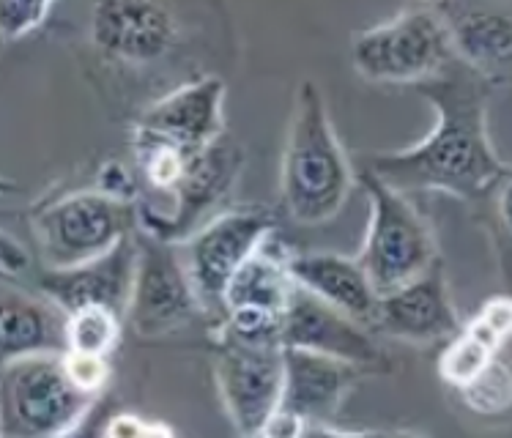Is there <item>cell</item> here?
Listing matches in <instances>:
<instances>
[{
  "label": "cell",
  "instance_id": "6da1fadb",
  "mask_svg": "<svg viewBox=\"0 0 512 438\" xmlns=\"http://www.w3.org/2000/svg\"><path fill=\"white\" fill-rule=\"evenodd\" d=\"M414 88L436 110V126L430 135L417 146L362 154L356 162L403 195L433 189L477 200L504 187L512 176V165L493 151L485 124L491 80L455 61Z\"/></svg>",
  "mask_w": 512,
  "mask_h": 438
},
{
  "label": "cell",
  "instance_id": "7a4b0ae2",
  "mask_svg": "<svg viewBox=\"0 0 512 438\" xmlns=\"http://www.w3.org/2000/svg\"><path fill=\"white\" fill-rule=\"evenodd\" d=\"M354 178L356 167L337 140L321 85L302 80L293 94L280 173L285 209L302 225H324L343 209Z\"/></svg>",
  "mask_w": 512,
  "mask_h": 438
},
{
  "label": "cell",
  "instance_id": "3957f363",
  "mask_svg": "<svg viewBox=\"0 0 512 438\" xmlns=\"http://www.w3.org/2000/svg\"><path fill=\"white\" fill-rule=\"evenodd\" d=\"M354 167L356 181L370 200V222L359 263L365 266L378 296H389L436 266L441 261L439 250L425 217L403 192L387 187L365 165L356 162Z\"/></svg>",
  "mask_w": 512,
  "mask_h": 438
},
{
  "label": "cell",
  "instance_id": "277c9868",
  "mask_svg": "<svg viewBox=\"0 0 512 438\" xmlns=\"http://www.w3.org/2000/svg\"><path fill=\"white\" fill-rule=\"evenodd\" d=\"M140 230L137 200L80 189L33 211V233L42 250L44 269H72L96 261Z\"/></svg>",
  "mask_w": 512,
  "mask_h": 438
},
{
  "label": "cell",
  "instance_id": "5b68a950",
  "mask_svg": "<svg viewBox=\"0 0 512 438\" xmlns=\"http://www.w3.org/2000/svg\"><path fill=\"white\" fill-rule=\"evenodd\" d=\"M351 61L370 83L417 85L458 58L436 6H408L398 17L356 33Z\"/></svg>",
  "mask_w": 512,
  "mask_h": 438
},
{
  "label": "cell",
  "instance_id": "8992f818",
  "mask_svg": "<svg viewBox=\"0 0 512 438\" xmlns=\"http://www.w3.org/2000/svg\"><path fill=\"white\" fill-rule=\"evenodd\" d=\"M96 397L83 395L63 370V356H31L3 365V438H58Z\"/></svg>",
  "mask_w": 512,
  "mask_h": 438
},
{
  "label": "cell",
  "instance_id": "52a82bcc",
  "mask_svg": "<svg viewBox=\"0 0 512 438\" xmlns=\"http://www.w3.org/2000/svg\"><path fill=\"white\" fill-rule=\"evenodd\" d=\"M244 167V148L236 137L225 135L214 140L206 151L192 159L176 189L162 198H140V230L159 241L176 244L198 233L200 219L206 217L233 187Z\"/></svg>",
  "mask_w": 512,
  "mask_h": 438
},
{
  "label": "cell",
  "instance_id": "ba28073f",
  "mask_svg": "<svg viewBox=\"0 0 512 438\" xmlns=\"http://www.w3.org/2000/svg\"><path fill=\"white\" fill-rule=\"evenodd\" d=\"M274 228L272 211L244 206L211 217L184 241V263L203 307H222L233 277L261 250Z\"/></svg>",
  "mask_w": 512,
  "mask_h": 438
},
{
  "label": "cell",
  "instance_id": "9c48e42d",
  "mask_svg": "<svg viewBox=\"0 0 512 438\" xmlns=\"http://www.w3.org/2000/svg\"><path fill=\"white\" fill-rule=\"evenodd\" d=\"M222 102L225 83L220 77H200L170 91L137 118L132 129V154L176 151L184 157H198L200 151L225 135Z\"/></svg>",
  "mask_w": 512,
  "mask_h": 438
},
{
  "label": "cell",
  "instance_id": "30bf717a",
  "mask_svg": "<svg viewBox=\"0 0 512 438\" xmlns=\"http://www.w3.org/2000/svg\"><path fill=\"white\" fill-rule=\"evenodd\" d=\"M137 274L126 321L143 337H157L189 324L198 310L200 296L192 285L184 258L168 241H159L137 230Z\"/></svg>",
  "mask_w": 512,
  "mask_h": 438
},
{
  "label": "cell",
  "instance_id": "8fae6325",
  "mask_svg": "<svg viewBox=\"0 0 512 438\" xmlns=\"http://www.w3.org/2000/svg\"><path fill=\"white\" fill-rule=\"evenodd\" d=\"M217 386L228 417L241 436H258L277 408L283 406L285 348L217 340Z\"/></svg>",
  "mask_w": 512,
  "mask_h": 438
},
{
  "label": "cell",
  "instance_id": "7c38bea8",
  "mask_svg": "<svg viewBox=\"0 0 512 438\" xmlns=\"http://www.w3.org/2000/svg\"><path fill=\"white\" fill-rule=\"evenodd\" d=\"M137 233L124 239L96 261L72 269H44L39 274V291L50 302L72 315L83 307H110L126 321L137 274Z\"/></svg>",
  "mask_w": 512,
  "mask_h": 438
},
{
  "label": "cell",
  "instance_id": "4fadbf2b",
  "mask_svg": "<svg viewBox=\"0 0 512 438\" xmlns=\"http://www.w3.org/2000/svg\"><path fill=\"white\" fill-rule=\"evenodd\" d=\"M178 25L159 3L105 0L91 11V42L107 61L146 66L176 47Z\"/></svg>",
  "mask_w": 512,
  "mask_h": 438
},
{
  "label": "cell",
  "instance_id": "5bb4252c",
  "mask_svg": "<svg viewBox=\"0 0 512 438\" xmlns=\"http://www.w3.org/2000/svg\"><path fill=\"white\" fill-rule=\"evenodd\" d=\"M283 343L285 348L335 356L367 370L384 365V354L373 340V334L367 332V326L335 310L332 304L321 302L318 296L307 293L299 285L285 310Z\"/></svg>",
  "mask_w": 512,
  "mask_h": 438
},
{
  "label": "cell",
  "instance_id": "9a60e30c",
  "mask_svg": "<svg viewBox=\"0 0 512 438\" xmlns=\"http://www.w3.org/2000/svg\"><path fill=\"white\" fill-rule=\"evenodd\" d=\"M376 329L408 343H439L460 334V321L452 307L447 274L441 261L408 282L406 288L381 296Z\"/></svg>",
  "mask_w": 512,
  "mask_h": 438
},
{
  "label": "cell",
  "instance_id": "2e32d148",
  "mask_svg": "<svg viewBox=\"0 0 512 438\" xmlns=\"http://www.w3.org/2000/svg\"><path fill=\"white\" fill-rule=\"evenodd\" d=\"M436 11L463 66L491 83L512 74V14L480 3H439Z\"/></svg>",
  "mask_w": 512,
  "mask_h": 438
},
{
  "label": "cell",
  "instance_id": "e0dca14e",
  "mask_svg": "<svg viewBox=\"0 0 512 438\" xmlns=\"http://www.w3.org/2000/svg\"><path fill=\"white\" fill-rule=\"evenodd\" d=\"M365 373L367 367L351 365L335 356L285 348L283 406L296 411L310 425H326Z\"/></svg>",
  "mask_w": 512,
  "mask_h": 438
},
{
  "label": "cell",
  "instance_id": "ac0fdd59",
  "mask_svg": "<svg viewBox=\"0 0 512 438\" xmlns=\"http://www.w3.org/2000/svg\"><path fill=\"white\" fill-rule=\"evenodd\" d=\"M288 269L299 288L332 304L362 326H376L381 296L359 258H345L335 252H302L288 255Z\"/></svg>",
  "mask_w": 512,
  "mask_h": 438
},
{
  "label": "cell",
  "instance_id": "d6986e66",
  "mask_svg": "<svg viewBox=\"0 0 512 438\" xmlns=\"http://www.w3.org/2000/svg\"><path fill=\"white\" fill-rule=\"evenodd\" d=\"M3 365L69 351V315L47 296L3 288Z\"/></svg>",
  "mask_w": 512,
  "mask_h": 438
},
{
  "label": "cell",
  "instance_id": "ffe728a7",
  "mask_svg": "<svg viewBox=\"0 0 512 438\" xmlns=\"http://www.w3.org/2000/svg\"><path fill=\"white\" fill-rule=\"evenodd\" d=\"M293 291H296V282L288 269V258L274 255L266 239V244L241 266L239 274L228 285L222 310L228 313L239 307H261V310L285 315Z\"/></svg>",
  "mask_w": 512,
  "mask_h": 438
},
{
  "label": "cell",
  "instance_id": "44dd1931",
  "mask_svg": "<svg viewBox=\"0 0 512 438\" xmlns=\"http://www.w3.org/2000/svg\"><path fill=\"white\" fill-rule=\"evenodd\" d=\"M496 354L499 351L480 340L471 329H460V334L452 337L444 354L439 356V376L455 389H463L491 367Z\"/></svg>",
  "mask_w": 512,
  "mask_h": 438
},
{
  "label": "cell",
  "instance_id": "7402d4cb",
  "mask_svg": "<svg viewBox=\"0 0 512 438\" xmlns=\"http://www.w3.org/2000/svg\"><path fill=\"white\" fill-rule=\"evenodd\" d=\"M124 318L110 307H83L69 315V351L107 356L121 340Z\"/></svg>",
  "mask_w": 512,
  "mask_h": 438
},
{
  "label": "cell",
  "instance_id": "603a6c76",
  "mask_svg": "<svg viewBox=\"0 0 512 438\" xmlns=\"http://www.w3.org/2000/svg\"><path fill=\"white\" fill-rule=\"evenodd\" d=\"M283 318L285 315L261 307L228 310L220 326V340L252 345V348H285Z\"/></svg>",
  "mask_w": 512,
  "mask_h": 438
},
{
  "label": "cell",
  "instance_id": "cb8c5ba5",
  "mask_svg": "<svg viewBox=\"0 0 512 438\" xmlns=\"http://www.w3.org/2000/svg\"><path fill=\"white\" fill-rule=\"evenodd\" d=\"M458 392L463 397V403L474 414L499 417V414L512 408V367L496 356L485 373H480L471 384H466Z\"/></svg>",
  "mask_w": 512,
  "mask_h": 438
},
{
  "label": "cell",
  "instance_id": "d4e9b609",
  "mask_svg": "<svg viewBox=\"0 0 512 438\" xmlns=\"http://www.w3.org/2000/svg\"><path fill=\"white\" fill-rule=\"evenodd\" d=\"M63 370H66L69 381L88 397L105 395L110 386V373H113L107 356L77 354V351L63 354Z\"/></svg>",
  "mask_w": 512,
  "mask_h": 438
},
{
  "label": "cell",
  "instance_id": "484cf974",
  "mask_svg": "<svg viewBox=\"0 0 512 438\" xmlns=\"http://www.w3.org/2000/svg\"><path fill=\"white\" fill-rule=\"evenodd\" d=\"M466 329L477 334L480 340L491 345V348H502L512 337V299L510 296H493L482 304L477 318L471 321Z\"/></svg>",
  "mask_w": 512,
  "mask_h": 438
},
{
  "label": "cell",
  "instance_id": "4316f807",
  "mask_svg": "<svg viewBox=\"0 0 512 438\" xmlns=\"http://www.w3.org/2000/svg\"><path fill=\"white\" fill-rule=\"evenodd\" d=\"M53 11V3H42V0H31V3H22V0H6L0 6V33L6 42L22 39L36 28H42L47 17Z\"/></svg>",
  "mask_w": 512,
  "mask_h": 438
},
{
  "label": "cell",
  "instance_id": "83f0119b",
  "mask_svg": "<svg viewBox=\"0 0 512 438\" xmlns=\"http://www.w3.org/2000/svg\"><path fill=\"white\" fill-rule=\"evenodd\" d=\"M118 417V400L107 389L105 395H99L85 408V414L72 428H66L58 438H110V428H113V419Z\"/></svg>",
  "mask_w": 512,
  "mask_h": 438
},
{
  "label": "cell",
  "instance_id": "f1b7e54d",
  "mask_svg": "<svg viewBox=\"0 0 512 438\" xmlns=\"http://www.w3.org/2000/svg\"><path fill=\"white\" fill-rule=\"evenodd\" d=\"M105 195H113V198L121 200H137V178L132 176V170L124 167L121 162H107L102 170H99V187Z\"/></svg>",
  "mask_w": 512,
  "mask_h": 438
},
{
  "label": "cell",
  "instance_id": "f546056e",
  "mask_svg": "<svg viewBox=\"0 0 512 438\" xmlns=\"http://www.w3.org/2000/svg\"><path fill=\"white\" fill-rule=\"evenodd\" d=\"M307 419L299 417L296 411H291V408L280 406L277 411H274L272 417H269V422L263 425V430L258 433V436L263 438H302L304 430H307Z\"/></svg>",
  "mask_w": 512,
  "mask_h": 438
},
{
  "label": "cell",
  "instance_id": "4dcf8cb0",
  "mask_svg": "<svg viewBox=\"0 0 512 438\" xmlns=\"http://www.w3.org/2000/svg\"><path fill=\"white\" fill-rule=\"evenodd\" d=\"M0 263H3V274L6 277H17L31 269V252L22 247L11 233H0Z\"/></svg>",
  "mask_w": 512,
  "mask_h": 438
},
{
  "label": "cell",
  "instance_id": "1f68e13d",
  "mask_svg": "<svg viewBox=\"0 0 512 438\" xmlns=\"http://www.w3.org/2000/svg\"><path fill=\"white\" fill-rule=\"evenodd\" d=\"M302 438H392L387 433H345V430H337L332 425H307Z\"/></svg>",
  "mask_w": 512,
  "mask_h": 438
},
{
  "label": "cell",
  "instance_id": "d6a6232c",
  "mask_svg": "<svg viewBox=\"0 0 512 438\" xmlns=\"http://www.w3.org/2000/svg\"><path fill=\"white\" fill-rule=\"evenodd\" d=\"M499 214H502L504 225L512 230V176L504 181L502 195H499Z\"/></svg>",
  "mask_w": 512,
  "mask_h": 438
},
{
  "label": "cell",
  "instance_id": "836d02e7",
  "mask_svg": "<svg viewBox=\"0 0 512 438\" xmlns=\"http://www.w3.org/2000/svg\"><path fill=\"white\" fill-rule=\"evenodd\" d=\"M392 438H422V436H417V433H398V436H392Z\"/></svg>",
  "mask_w": 512,
  "mask_h": 438
},
{
  "label": "cell",
  "instance_id": "e575fe53",
  "mask_svg": "<svg viewBox=\"0 0 512 438\" xmlns=\"http://www.w3.org/2000/svg\"><path fill=\"white\" fill-rule=\"evenodd\" d=\"M250 438H263V436H250Z\"/></svg>",
  "mask_w": 512,
  "mask_h": 438
}]
</instances>
